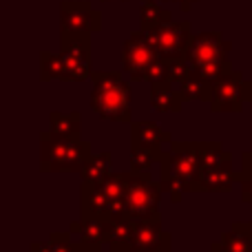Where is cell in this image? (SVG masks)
<instances>
[{"label":"cell","mask_w":252,"mask_h":252,"mask_svg":"<svg viewBox=\"0 0 252 252\" xmlns=\"http://www.w3.org/2000/svg\"><path fill=\"white\" fill-rule=\"evenodd\" d=\"M250 106H252V104H250Z\"/></svg>","instance_id":"74e56055"},{"label":"cell","mask_w":252,"mask_h":252,"mask_svg":"<svg viewBox=\"0 0 252 252\" xmlns=\"http://www.w3.org/2000/svg\"><path fill=\"white\" fill-rule=\"evenodd\" d=\"M109 223L111 221H106L104 217H97V215H80V221L71 223L69 232L82 239L84 244L104 246L109 239Z\"/></svg>","instance_id":"9a60e30c"},{"label":"cell","mask_w":252,"mask_h":252,"mask_svg":"<svg viewBox=\"0 0 252 252\" xmlns=\"http://www.w3.org/2000/svg\"><path fill=\"white\" fill-rule=\"evenodd\" d=\"M175 2L179 4V9H182L184 13H188V11H190L192 7H195L197 2H199V0H175Z\"/></svg>","instance_id":"1f68e13d"},{"label":"cell","mask_w":252,"mask_h":252,"mask_svg":"<svg viewBox=\"0 0 252 252\" xmlns=\"http://www.w3.org/2000/svg\"><path fill=\"white\" fill-rule=\"evenodd\" d=\"M126 252H135V250H126Z\"/></svg>","instance_id":"d590c367"},{"label":"cell","mask_w":252,"mask_h":252,"mask_svg":"<svg viewBox=\"0 0 252 252\" xmlns=\"http://www.w3.org/2000/svg\"><path fill=\"white\" fill-rule=\"evenodd\" d=\"M244 100L252 104V82H244Z\"/></svg>","instance_id":"d6a6232c"},{"label":"cell","mask_w":252,"mask_h":252,"mask_svg":"<svg viewBox=\"0 0 252 252\" xmlns=\"http://www.w3.org/2000/svg\"><path fill=\"white\" fill-rule=\"evenodd\" d=\"M232 42L223 38L221 31H201V33H192L190 42L186 49V58L190 60L192 69L208 62H219L230 58Z\"/></svg>","instance_id":"ba28073f"},{"label":"cell","mask_w":252,"mask_h":252,"mask_svg":"<svg viewBox=\"0 0 252 252\" xmlns=\"http://www.w3.org/2000/svg\"><path fill=\"white\" fill-rule=\"evenodd\" d=\"M179 91H182L184 100L186 102H208L213 100V91H215V84L210 82V80L201 78L199 73H195L192 71V75L188 80H184L182 84H179Z\"/></svg>","instance_id":"ffe728a7"},{"label":"cell","mask_w":252,"mask_h":252,"mask_svg":"<svg viewBox=\"0 0 252 252\" xmlns=\"http://www.w3.org/2000/svg\"><path fill=\"white\" fill-rule=\"evenodd\" d=\"M133 89L124 80V73L120 71H93L91 73V95L89 104L109 122H133Z\"/></svg>","instance_id":"7a4b0ae2"},{"label":"cell","mask_w":252,"mask_h":252,"mask_svg":"<svg viewBox=\"0 0 252 252\" xmlns=\"http://www.w3.org/2000/svg\"><path fill=\"white\" fill-rule=\"evenodd\" d=\"M215 252H252V223L250 221H235L230 230L221 235V239L210 244Z\"/></svg>","instance_id":"2e32d148"},{"label":"cell","mask_w":252,"mask_h":252,"mask_svg":"<svg viewBox=\"0 0 252 252\" xmlns=\"http://www.w3.org/2000/svg\"><path fill=\"white\" fill-rule=\"evenodd\" d=\"M102 2H109V0H102ZM122 2H128V0H122Z\"/></svg>","instance_id":"e575fe53"},{"label":"cell","mask_w":252,"mask_h":252,"mask_svg":"<svg viewBox=\"0 0 252 252\" xmlns=\"http://www.w3.org/2000/svg\"><path fill=\"white\" fill-rule=\"evenodd\" d=\"M60 56L64 62L62 82H84L91 80V33L60 29Z\"/></svg>","instance_id":"5b68a950"},{"label":"cell","mask_w":252,"mask_h":252,"mask_svg":"<svg viewBox=\"0 0 252 252\" xmlns=\"http://www.w3.org/2000/svg\"><path fill=\"white\" fill-rule=\"evenodd\" d=\"M78 252H102V246H93V244H84L82 239L78 241Z\"/></svg>","instance_id":"4dcf8cb0"},{"label":"cell","mask_w":252,"mask_h":252,"mask_svg":"<svg viewBox=\"0 0 252 252\" xmlns=\"http://www.w3.org/2000/svg\"><path fill=\"white\" fill-rule=\"evenodd\" d=\"M239 179H241V175H239V170L232 168V155H230L221 164L201 170L195 192H230L232 186L239 184Z\"/></svg>","instance_id":"8fae6325"},{"label":"cell","mask_w":252,"mask_h":252,"mask_svg":"<svg viewBox=\"0 0 252 252\" xmlns=\"http://www.w3.org/2000/svg\"><path fill=\"white\" fill-rule=\"evenodd\" d=\"M244 73L241 71H228L226 75L215 82L210 111L213 113H241L244 111Z\"/></svg>","instance_id":"9c48e42d"},{"label":"cell","mask_w":252,"mask_h":252,"mask_svg":"<svg viewBox=\"0 0 252 252\" xmlns=\"http://www.w3.org/2000/svg\"><path fill=\"white\" fill-rule=\"evenodd\" d=\"M168 130H164L159 124L151 120L142 122H130V148H144V151H161L164 144H170Z\"/></svg>","instance_id":"7c38bea8"},{"label":"cell","mask_w":252,"mask_h":252,"mask_svg":"<svg viewBox=\"0 0 252 252\" xmlns=\"http://www.w3.org/2000/svg\"><path fill=\"white\" fill-rule=\"evenodd\" d=\"M126 190L124 201L128 208L130 219H161L159 204H161V184L155 182L151 170L144 173H135V170H126L124 173Z\"/></svg>","instance_id":"277c9868"},{"label":"cell","mask_w":252,"mask_h":252,"mask_svg":"<svg viewBox=\"0 0 252 252\" xmlns=\"http://www.w3.org/2000/svg\"><path fill=\"white\" fill-rule=\"evenodd\" d=\"M60 29L97 33L102 29V13L93 9L89 0H62L60 2Z\"/></svg>","instance_id":"30bf717a"},{"label":"cell","mask_w":252,"mask_h":252,"mask_svg":"<svg viewBox=\"0 0 252 252\" xmlns=\"http://www.w3.org/2000/svg\"><path fill=\"white\" fill-rule=\"evenodd\" d=\"M199 175L201 159L197 142H170L168 151H161L159 184L173 204H179L186 192H195Z\"/></svg>","instance_id":"6da1fadb"},{"label":"cell","mask_w":252,"mask_h":252,"mask_svg":"<svg viewBox=\"0 0 252 252\" xmlns=\"http://www.w3.org/2000/svg\"><path fill=\"white\" fill-rule=\"evenodd\" d=\"M62 75H64V62H62L60 53H40V80L51 82V80H62Z\"/></svg>","instance_id":"603a6c76"},{"label":"cell","mask_w":252,"mask_h":252,"mask_svg":"<svg viewBox=\"0 0 252 252\" xmlns=\"http://www.w3.org/2000/svg\"><path fill=\"white\" fill-rule=\"evenodd\" d=\"M228 71H232V62L230 58L226 60H219V62H208V64H201V66H195V73H199L201 78L210 80V82H217L221 75H226Z\"/></svg>","instance_id":"4316f807"},{"label":"cell","mask_w":252,"mask_h":252,"mask_svg":"<svg viewBox=\"0 0 252 252\" xmlns=\"http://www.w3.org/2000/svg\"><path fill=\"white\" fill-rule=\"evenodd\" d=\"M80 130H82V118L78 111H71V113L53 111L49 115V135L53 139H82Z\"/></svg>","instance_id":"ac0fdd59"},{"label":"cell","mask_w":252,"mask_h":252,"mask_svg":"<svg viewBox=\"0 0 252 252\" xmlns=\"http://www.w3.org/2000/svg\"><path fill=\"white\" fill-rule=\"evenodd\" d=\"M29 252H51V246H49V241H33Z\"/></svg>","instance_id":"f546056e"},{"label":"cell","mask_w":252,"mask_h":252,"mask_svg":"<svg viewBox=\"0 0 252 252\" xmlns=\"http://www.w3.org/2000/svg\"><path fill=\"white\" fill-rule=\"evenodd\" d=\"M239 184H241V201L248 204L252 210V177H241Z\"/></svg>","instance_id":"f1b7e54d"},{"label":"cell","mask_w":252,"mask_h":252,"mask_svg":"<svg viewBox=\"0 0 252 252\" xmlns=\"http://www.w3.org/2000/svg\"><path fill=\"white\" fill-rule=\"evenodd\" d=\"M115 201L102 190L100 184L82 182L80 186V215H97V217H104L106 221H111Z\"/></svg>","instance_id":"4fadbf2b"},{"label":"cell","mask_w":252,"mask_h":252,"mask_svg":"<svg viewBox=\"0 0 252 252\" xmlns=\"http://www.w3.org/2000/svg\"><path fill=\"white\" fill-rule=\"evenodd\" d=\"M122 69L135 82H144L146 80V71L151 64L159 58V51L155 49L153 40L146 35L144 29H137L124 40L122 44Z\"/></svg>","instance_id":"8992f818"},{"label":"cell","mask_w":252,"mask_h":252,"mask_svg":"<svg viewBox=\"0 0 252 252\" xmlns=\"http://www.w3.org/2000/svg\"><path fill=\"white\" fill-rule=\"evenodd\" d=\"M199 146V159H201V170L213 168V166L221 164L223 159L230 157V153L223 151L221 142H197Z\"/></svg>","instance_id":"cb8c5ba5"},{"label":"cell","mask_w":252,"mask_h":252,"mask_svg":"<svg viewBox=\"0 0 252 252\" xmlns=\"http://www.w3.org/2000/svg\"><path fill=\"white\" fill-rule=\"evenodd\" d=\"M144 31H146V35L153 40L155 49L159 51V56L166 58V60L186 56L188 42H190V38H192L190 20H168L159 27L144 29Z\"/></svg>","instance_id":"52a82bcc"},{"label":"cell","mask_w":252,"mask_h":252,"mask_svg":"<svg viewBox=\"0 0 252 252\" xmlns=\"http://www.w3.org/2000/svg\"><path fill=\"white\" fill-rule=\"evenodd\" d=\"M89 155H91V144L84 139H53L49 130L40 135L42 173H80Z\"/></svg>","instance_id":"3957f363"},{"label":"cell","mask_w":252,"mask_h":252,"mask_svg":"<svg viewBox=\"0 0 252 252\" xmlns=\"http://www.w3.org/2000/svg\"><path fill=\"white\" fill-rule=\"evenodd\" d=\"M168 62V80L173 84H182L184 80H188L192 75V64H190V60H188L186 56H179V58H170V60H166Z\"/></svg>","instance_id":"484cf974"},{"label":"cell","mask_w":252,"mask_h":252,"mask_svg":"<svg viewBox=\"0 0 252 252\" xmlns=\"http://www.w3.org/2000/svg\"><path fill=\"white\" fill-rule=\"evenodd\" d=\"M210 252H215V250H210Z\"/></svg>","instance_id":"8d00e7d4"},{"label":"cell","mask_w":252,"mask_h":252,"mask_svg":"<svg viewBox=\"0 0 252 252\" xmlns=\"http://www.w3.org/2000/svg\"><path fill=\"white\" fill-rule=\"evenodd\" d=\"M130 239H133V219H115L109 223V250L111 252H126L130 250Z\"/></svg>","instance_id":"44dd1931"},{"label":"cell","mask_w":252,"mask_h":252,"mask_svg":"<svg viewBox=\"0 0 252 252\" xmlns=\"http://www.w3.org/2000/svg\"><path fill=\"white\" fill-rule=\"evenodd\" d=\"M100 188L111 197V199H124V190H126V182H124V173H111L104 182H100Z\"/></svg>","instance_id":"83f0119b"},{"label":"cell","mask_w":252,"mask_h":252,"mask_svg":"<svg viewBox=\"0 0 252 252\" xmlns=\"http://www.w3.org/2000/svg\"><path fill=\"white\" fill-rule=\"evenodd\" d=\"M161 151H144V148H130V170L144 173L153 170V166L159 164Z\"/></svg>","instance_id":"d4e9b609"},{"label":"cell","mask_w":252,"mask_h":252,"mask_svg":"<svg viewBox=\"0 0 252 252\" xmlns=\"http://www.w3.org/2000/svg\"><path fill=\"white\" fill-rule=\"evenodd\" d=\"M157 2H175V0H157Z\"/></svg>","instance_id":"836d02e7"},{"label":"cell","mask_w":252,"mask_h":252,"mask_svg":"<svg viewBox=\"0 0 252 252\" xmlns=\"http://www.w3.org/2000/svg\"><path fill=\"white\" fill-rule=\"evenodd\" d=\"M184 95L179 91L177 84L170 80H161V82L151 84V106L157 113H179L184 106Z\"/></svg>","instance_id":"5bb4252c"},{"label":"cell","mask_w":252,"mask_h":252,"mask_svg":"<svg viewBox=\"0 0 252 252\" xmlns=\"http://www.w3.org/2000/svg\"><path fill=\"white\" fill-rule=\"evenodd\" d=\"M164 228L161 219H133V239H130V250L146 252L159 246L164 239Z\"/></svg>","instance_id":"e0dca14e"},{"label":"cell","mask_w":252,"mask_h":252,"mask_svg":"<svg viewBox=\"0 0 252 252\" xmlns=\"http://www.w3.org/2000/svg\"><path fill=\"white\" fill-rule=\"evenodd\" d=\"M111 173H113V155H111L109 151L97 153V155L91 153V155L87 157V161L82 164V168H80V177L87 184L104 182Z\"/></svg>","instance_id":"d6986e66"},{"label":"cell","mask_w":252,"mask_h":252,"mask_svg":"<svg viewBox=\"0 0 252 252\" xmlns=\"http://www.w3.org/2000/svg\"><path fill=\"white\" fill-rule=\"evenodd\" d=\"M173 20V13L164 9L157 0H144L139 7V29H153Z\"/></svg>","instance_id":"7402d4cb"}]
</instances>
